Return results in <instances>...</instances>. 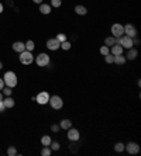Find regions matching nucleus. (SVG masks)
I'll return each instance as SVG.
<instances>
[{"instance_id":"1","label":"nucleus","mask_w":141,"mask_h":156,"mask_svg":"<svg viewBox=\"0 0 141 156\" xmlns=\"http://www.w3.org/2000/svg\"><path fill=\"white\" fill-rule=\"evenodd\" d=\"M3 80H4V84H6L7 87H10V89H13V87L17 86V75H16L14 72H11V70H9V72L4 73Z\"/></svg>"},{"instance_id":"2","label":"nucleus","mask_w":141,"mask_h":156,"mask_svg":"<svg viewBox=\"0 0 141 156\" xmlns=\"http://www.w3.org/2000/svg\"><path fill=\"white\" fill-rule=\"evenodd\" d=\"M49 62H51V59H49V55L48 54L41 52V54H38L37 56H35V63H37L40 68H45V66H48Z\"/></svg>"},{"instance_id":"3","label":"nucleus","mask_w":141,"mask_h":156,"mask_svg":"<svg viewBox=\"0 0 141 156\" xmlns=\"http://www.w3.org/2000/svg\"><path fill=\"white\" fill-rule=\"evenodd\" d=\"M20 62L23 65H31L34 62V56H33V52L30 51H23L20 54Z\"/></svg>"},{"instance_id":"4","label":"nucleus","mask_w":141,"mask_h":156,"mask_svg":"<svg viewBox=\"0 0 141 156\" xmlns=\"http://www.w3.org/2000/svg\"><path fill=\"white\" fill-rule=\"evenodd\" d=\"M48 104L51 105L54 110H61L63 107V101H62V98H61L60 96H51Z\"/></svg>"},{"instance_id":"5","label":"nucleus","mask_w":141,"mask_h":156,"mask_svg":"<svg viewBox=\"0 0 141 156\" xmlns=\"http://www.w3.org/2000/svg\"><path fill=\"white\" fill-rule=\"evenodd\" d=\"M111 35L114 37V38H120L121 35H124V27L120 23H114L111 26Z\"/></svg>"},{"instance_id":"6","label":"nucleus","mask_w":141,"mask_h":156,"mask_svg":"<svg viewBox=\"0 0 141 156\" xmlns=\"http://www.w3.org/2000/svg\"><path fill=\"white\" fill-rule=\"evenodd\" d=\"M49 97H51V96H49L48 91H41V93H38V94L35 96V101L41 105H45V104H48Z\"/></svg>"},{"instance_id":"7","label":"nucleus","mask_w":141,"mask_h":156,"mask_svg":"<svg viewBox=\"0 0 141 156\" xmlns=\"http://www.w3.org/2000/svg\"><path fill=\"white\" fill-rule=\"evenodd\" d=\"M124 151H127L130 155H137L140 152V145L137 142H128L127 145H124Z\"/></svg>"},{"instance_id":"8","label":"nucleus","mask_w":141,"mask_h":156,"mask_svg":"<svg viewBox=\"0 0 141 156\" xmlns=\"http://www.w3.org/2000/svg\"><path fill=\"white\" fill-rule=\"evenodd\" d=\"M68 139H69L70 142H78L79 138H81V134H79V131L76 129V128H72L70 127L69 129H68Z\"/></svg>"},{"instance_id":"9","label":"nucleus","mask_w":141,"mask_h":156,"mask_svg":"<svg viewBox=\"0 0 141 156\" xmlns=\"http://www.w3.org/2000/svg\"><path fill=\"white\" fill-rule=\"evenodd\" d=\"M124 27V35L127 37H130V38H134V37H137V28L133 26V24H126V26H123Z\"/></svg>"},{"instance_id":"10","label":"nucleus","mask_w":141,"mask_h":156,"mask_svg":"<svg viewBox=\"0 0 141 156\" xmlns=\"http://www.w3.org/2000/svg\"><path fill=\"white\" fill-rule=\"evenodd\" d=\"M120 45H121L124 49H130V48H133V38H130V37L127 35H121L120 37Z\"/></svg>"},{"instance_id":"11","label":"nucleus","mask_w":141,"mask_h":156,"mask_svg":"<svg viewBox=\"0 0 141 156\" xmlns=\"http://www.w3.org/2000/svg\"><path fill=\"white\" fill-rule=\"evenodd\" d=\"M47 48H48L49 51H56V49H60L61 48V42L56 38H51V40H48L47 41Z\"/></svg>"},{"instance_id":"12","label":"nucleus","mask_w":141,"mask_h":156,"mask_svg":"<svg viewBox=\"0 0 141 156\" xmlns=\"http://www.w3.org/2000/svg\"><path fill=\"white\" fill-rule=\"evenodd\" d=\"M11 48H13V51L19 52V54H21L23 51H26V44L21 42V41H16L13 45H11Z\"/></svg>"},{"instance_id":"13","label":"nucleus","mask_w":141,"mask_h":156,"mask_svg":"<svg viewBox=\"0 0 141 156\" xmlns=\"http://www.w3.org/2000/svg\"><path fill=\"white\" fill-rule=\"evenodd\" d=\"M123 51H124V48L121 47V45H113V47H110V54L113 55V56H116V55H121Z\"/></svg>"},{"instance_id":"14","label":"nucleus","mask_w":141,"mask_h":156,"mask_svg":"<svg viewBox=\"0 0 141 156\" xmlns=\"http://www.w3.org/2000/svg\"><path fill=\"white\" fill-rule=\"evenodd\" d=\"M137 55H138L137 49H136V48H130V49H128V52H127L126 59H127V61H134V59L137 58Z\"/></svg>"},{"instance_id":"15","label":"nucleus","mask_w":141,"mask_h":156,"mask_svg":"<svg viewBox=\"0 0 141 156\" xmlns=\"http://www.w3.org/2000/svg\"><path fill=\"white\" fill-rule=\"evenodd\" d=\"M127 62V59H126V56L124 55H116L114 56V61H113V63H116V65H119V66H121V65H124Z\"/></svg>"},{"instance_id":"16","label":"nucleus","mask_w":141,"mask_h":156,"mask_svg":"<svg viewBox=\"0 0 141 156\" xmlns=\"http://www.w3.org/2000/svg\"><path fill=\"white\" fill-rule=\"evenodd\" d=\"M75 13L78 16H86L88 14V9L85 6H82V4H78V6H75Z\"/></svg>"},{"instance_id":"17","label":"nucleus","mask_w":141,"mask_h":156,"mask_svg":"<svg viewBox=\"0 0 141 156\" xmlns=\"http://www.w3.org/2000/svg\"><path fill=\"white\" fill-rule=\"evenodd\" d=\"M51 10H52V7H51V4H45V3H41L40 4V11L42 13V14H49L51 13Z\"/></svg>"},{"instance_id":"18","label":"nucleus","mask_w":141,"mask_h":156,"mask_svg":"<svg viewBox=\"0 0 141 156\" xmlns=\"http://www.w3.org/2000/svg\"><path fill=\"white\" fill-rule=\"evenodd\" d=\"M3 103H4V107H6V108H13L16 104V101L11 98V96H7L6 100H3Z\"/></svg>"},{"instance_id":"19","label":"nucleus","mask_w":141,"mask_h":156,"mask_svg":"<svg viewBox=\"0 0 141 156\" xmlns=\"http://www.w3.org/2000/svg\"><path fill=\"white\" fill-rule=\"evenodd\" d=\"M60 127H61V129H67L68 131L70 127H72V121L68 120V118H67V120H62L60 122Z\"/></svg>"},{"instance_id":"20","label":"nucleus","mask_w":141,"mask_h":156,"mask_svg":"<svg viewBox=\"0 0 141 156\" xmlns=\"http://www.w3.org/2000/svg\"><path fill=\"white\" fill-rule=\"evenodd\" d=\"M52 142V139H51V136L49 135H44L42 138H41V145L42 146H49V144Z\"/></svg>"},{"instance_id":"21","label":"nucleus","mask_w":141,"mask_h":156,"mask_svg":"<svg viewBox=\"0 0 141 156\" xmlns=\"http://www.w3.org/2000/svg\"><path fill=\"white\" fill-rule=\"evenodd\" d=\"M116 44V38L113 35L111 37H107V38H106V40H104V45H106V47H113V45H114Z\"/></svg>"},{"instance_id":"22","label":"nucleus","mask_w":141,"mask_h":156,"mask_svg":"<svg viewBox=\"0 0 141 156\" xmlns=\"http://www.w3.org/2000/svg\"><path fill=\"white\" fill-rule=\"evenodd\" d=\"M34 48H35V44H34V41H27L26 42V51H30L33 52L34 51Z\"/></svg>"},{"instance_id":"23","label":"nucleus","mask_w":141,"mask_h":156,"mask_svg":"<svg viewBox=\"0 0 141 156\" xmlns=\"http://www.w3.org/2000/svg\"><path fill=\"white\" fill-rule=\"evenodd\" d=\"M61 48H62L63 51H69L70 48H72V44L67 40V41H63V42H61Z\"/></svg>"},{"instance_id":"24","label":"nucleus","mask_w":141,"mask_h":156,"mask_svg":"<svg viewBox=\"0 0 141 156\" xmlns=\"http://www.w3.org/2000/svg\"><path fill=\"white\" fill-rule=\"evenodd\" d=\"M114 151L117 153H121L123 151H124V144H123V142H117L114 145Z\"/></svg>"},{"instance_id":"25","label":"nucleus","mask_w":141,"mask_h":156,"mask_svg":"<svg viewBox=\"0 0 141 156\" xmlns=\"http://www.w3.org/2000/svg\"><path fill=\"white\" fill-rule=\"evenodd\" d=\"M51 148H49V146H42V149H41V155L42 156H49L51 155Z\"/></svg>"},{"instance_id":"26","label":"nucleus","mask_w":141,"mask_h":156,"mask_svg":"<svg viewBox=\"0 0 141 156\" xmlns=\"http://www.w3.org/2000/svg\"><path fill=\"white\" fill-rule=\"evenodd\" d=\"M49 148H51V151H60L61 145H60V142L54 141V142H51V144H49Z\"/></svg>"},{"instance_id":"27","label":"nucleus","mask_w":141,"mask_h":156,"mask_svg":"<svg viewBox=\"0 0 141 156\" xmlns=\"http://www.w3.org/2000/svg\"><path fill=\"white\" fill-rule=\"evenodd\" d=\"M7 155L9 156H16V155H17V149H16V146H9Z\"/></svg>"},{"instance_id":"28","label":"nucleus","mask_w":141,"mask_h":156,"mask_svg":"<svg viewBox=\"0 0 141 156\" xmlns=\"http://www.w3.org/2000/svg\"><path fill=\"white\" fill-rule=\"evenodd\" d=\"M61 6H62V0H51V7L58 9Z\"/></svg>"},{"instance_id":"29","label":"nucleus","mask_w":141,"mask_h":156,"mask_svg":"<svg viewBox=\"0 0 141 156\" xmlns=\"http://www.w3.org/2000/svg\"><path fill=\"white\" fill-rule=\"evenodd\" d=\"M100 54L103 55V56H106V55H109V54H110V48H109V47H106V45H103V47L100 48Z\"/></svg>"},{"instance_id":"30","label":"nucleus","mask_w":141,"mask_h":156,"mask_svg":"<svg viewBox=\"0 0 141 156\" xmlns=\"http://www.w3.org/2000/svg\"><path fill=\"white\" fill-rule=\"evenodd\" d=\"M104 61H106V63H109V65H110V63H113V61H114V56H113L111 54H109V55H106V56H104Z\"/></svg>"},{"instance_id":"31","label":"nucleus","mask_w":141,"mask_h":156,"mask_svg":"<svg viewBox=\"0 0 141 156\" xmlns=\"http://www.w3.org/2000/svg\"><path fill=\"white\" fill-rule=\"evenodd\" d=\"M55 38H56V40H58V41H60V42H63V41H67V40H68V38H67V35H65V34H62V33H61V34H58V35H56Z\"/></svg>"},{"instance_id":"32","label":"nucleus","mask_w":141,"mask_h":156,"mask_svg":"<svg viewBox=\"0 0 141 156\" xmlns=\"http://www.w3.org/2000/svg\"><path fill=\"white\" fill-rule=\"evenodd\" d=\"M69 151L72 153H75V152H78V146H76V142H72L69 145Z\"/></svg>"},{"instance_id":"33","label":"nucleus","mask_w":141,"mask_h":156,"mask_svg":"<svg viewBox=\"0 0 141 156\" xmlns=\"http://www.w3.org/2000/svg\"><path fill=\"white\" fill-rule=\"evenodd\" d=\"M60 129H61L60 124H54V125H51V131H52V132H58Z\"/></svg>"},{"instance_id":"34","label":"nucleus","mask_w":141,"mask_h":156,"mask_svg":"<svg viewBox=\"0 0 141 156\" xmlns=\"http://www.w3.org/2000/svg\"><path fill=\"white\" fill-rule=\"evenodd\" d=\"M3 94L7 97V96H11V89L10 87H6V89H3Z\"/></svg>"},{"instance_id":"35","label":"nucleus","mask_w":141,"mask_h":156,"mask_svg":"<svg viewBox=\"0 0 141 156\" xmlns=\"http://www.w3.org/2000/svg\"><path fill=\"white\" fill-rule=\"evenodd\" d=\"M4 110H6V107H4V103H3V100H0V113H3Z\"/></svg>"},{"instance_id":"36","label":"nucleus","mask_w":141,"mask_h":156,"mask_svg":"<svg viewBox=\"0 0 141 156\" xmlns=\"http://www.w3.org/2000/svg\"><path fill=\"white\" fill-rule=\"evenodd\" d=\"M4 86H6V84H4V80H3V77H0V90H3V89H4Z\"/></svg>"},{"instance_id":"37","label":"nucleus","mask_w":141,"mask_h":156,"mask_svg":"<svg viewBox=\"0 0 141 156\" xmlns=\"http://www.w3.org/2000/svg\"><path fill=\"white\" fill-rule=\"evenodd\" d=\"M3 10H4V7H3V4L0 3V14H2V13H3Z\"/></svg>"},{"instance_id":"38","label":"nucleus","mask_w":141,"mask_h":156,"mask_svg":"<svg viewBox=\"0 0 141 156\" xmlns=\"http://www.w3.org/2000/svg\"><path fill=\"white\" fill-rule=\"evenodd\" d=\"M33 2H34V3H37V4H41V3H42V0H33Z\"/></svg>"},{"instance_id":"39","label":"nucleus","mask_w":141,"mask_h":156,"mask_svg":"<svg viewBox=\"0 0 141 156\" xmlns=\"http://www.w3.org/2000/svg\"><path fill=\"white\" fill-rule=\"evenodd\" d=\"M0 100H3V93L0 91Z\"/></svg>"},{"instance_id":"40","label":"nucleus","mask_w":141,"mask_h":156,"mask_svg":"<svg viewBox=\"0 0 141 156\" xmlns=\"http://www.w3.org/2000/svg\"><path fill=\"white\" fill-rule=\"evenodd\" d=\"M3 69V63H2V62H0V70Z\"/></svg>"}]
</instances>
